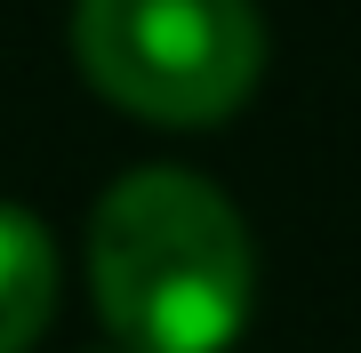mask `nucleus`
Instances as JSON below:
<instances>
[{"label": "nucleus", "mask_w": 361, "mask_h": 353, "mask_svg": "<svg viewBox=\"0 0 361 353\" xmlns=\"http://www.w3.org/2000/svg\"><path fill=\"white\" fill-rule=\"evenodd\" d=\"M89 297L121 353H225L257 297L241 209L193 169H129L89 217Z\"/></svg>", "instance_id": "obj_1"}, {"label": "nucleus", "mask_w": 361, "mask_h": 353, "mask_svg": "<svg viewBox=\"0 0 361 353\" xmlns=\"http://www.w3.org/2000/svg\"><path fill=\"white\" fill-rule=\"evenodd\" d=\"M56 314V241L49 225L0 201V353H32Z\"/></svg>", "instance_id": "obj_3"}, {"label": "nucleus", "mask_w": 361, "mask_h": 353, "mask_svg": "<svg viewBox=\"0 0 361 353\" xmlns=\"http://www.w3.org/2000/svg\"><path fill=\"white\" fill-rule=\"evenodd\" d=\"M113 353H121V345H113Z\"/></svg>", "instance_id": "obj_4"}, {"label": "nucleus", "mask_w": 361, "mask_h": 353, "mask_svg": "<svg viewBox=\"0 0 361 353\" xmlns=\"http://www.w3.org/2000/svg\"><path fill=\"white\" fill-rule=\"evenodd\" d=\"M80 80L153 129H217L265 73L249 0H73Z\"/></svg>", "instance_id": "obj_2"}]
</instances>
